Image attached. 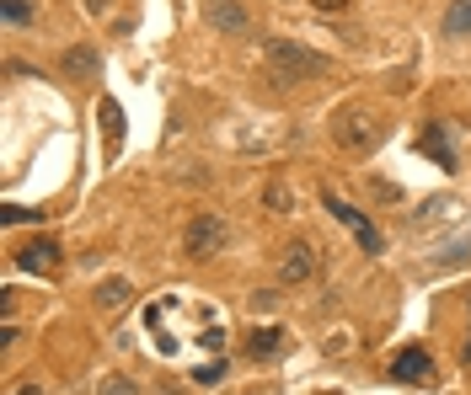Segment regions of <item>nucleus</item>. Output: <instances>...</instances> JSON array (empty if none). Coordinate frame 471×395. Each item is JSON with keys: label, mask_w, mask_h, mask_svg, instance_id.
<instances>
[{"label": "nucleus", "mask_w": 471, "mask_h": 395, "mask_svg": "<svg viewBox=\"0 0 471 395\" xmlns=\"http://www.w3.org/2000/svg\"><path fill=\"white\" fill-rule=\"evenodd\" d=\"M268 70L279 86H306V81H327L333 75V59L306 48V43H289V38H273L268 43Z\"/></svg>", "instance_id": "obj_1"}, {"label": "nucleus", "mask_w": 471, "mask_h": 395, "mask_svg": "<svg viewBox=\"0 0 471 395\" xmlns=\"http://www.w3.org/2000/svg\"><path fill=\"white\" fill-rule=\"evenodd\" d=\"M327 128H333V145H338V150H349V155H369V150L380 145V112H375V107H364V101L338 107Z\"/></svg>", "instance_id": "obj_2"}, {"label": "nucleus", "mask_w": 471, "mask_h": 395, "mask_svg": "<svg viewBox=\"0 0 471 395\" xmlns=\"http://www.w3.org/2000/svg\"><path fill=\"white\" fill-rule=\"evenodd\" d=\"M226 241H231L226 214H193V219H188V230H182V251H188L193 262L220 257V251H226Z\"/></svg>", "instance_id": "obj_3"}, {"label": "nucleus", "mask_w": 471, "mask_h": 395, "mask_svg": "<svg viewBox=\"0 0 471 395\" xmlns=\"http://www.w3.org/2000/svg\"><path fill=\"white\" fill-rule=\"evenodd\" d=\"M322 203H327V214H333V219H338L343 230H353V241H359V246H364L369 257H380V230H375V224H369V219H364V214H359L353 203H343L338 193H327Z\"/></svg>", "instance_id": "obj_4"}, {"label": "nucleus", "mask_w": 471, "mask_h": 395, "mask_svg": "<svg viewBox=\"0 0 471 395\" xmlns=\"http://www.w3.org/2000/svg\"><path fill=\"white\" fill-rule=\"evenodd\" d=\"M204 22L226 38H252V16L241 0H204Z\"/></svg>", "instance_id": "obj_5"}, {"label": "nucleus", "mask_w": 471, "mask_h": 395, "mask_svg": "<svg viewBox=\"0 0 471 395\" xmlns=\"http://www.w3.org/2000/svg\"><path fill=\"white\" fill-rule=\"evenodd\" d=\"M450 134H456L450 123H429V128L418 134V150H423V155H434V161H440L445 171H456V150H450Z\"/></svg>", "instance_id": "obj_6"}, {"label": "nucleus", "mask_w": 471, "mask_h": 395, "mask_svg": "<svg viewBox=\"0 0 471 395\" xmlns=\"http://www.w3.org/2000/svg\"><path fill=\"white\" fill-rule=\"evenodd\" d=\"M429 374H434V358L423 347H407L391 358V380H429Z\"/></svg>", "instance_id": "obj_7"}, {"label": "nucleus", "mask_w": 471, "mask_h": 395, "mask_svg": "<svg viewBox=\"0 0 471 395\" xmlns=\"http://www.w3.org/2000/svg\"><path fill=\"white\" fill-rule=\"evenodd\" d=\"M22 268L27 273H54L59 268V246L54 241H27L22 246Z\"/></svg>", "instance_id": "obj_8"}, {"label": "nucleus", "mask_w": 471, "mask_h": 395, "mask_svg": "<svg viewBox=\"0 0 471 395\" xmlns=\"http://www.w3.org/2000/svg\"><path fill=\"white\" fill-rule=\"evenodd\" d=\"M311 268H316V262H311V246H289L284 262H279V278H284V284H306Z\"/></svg>", "instance_id": "obj_9"}, {"label": "nucleus", "mask_w": 471, "mask_h": 395, "mask_svg": "<svg viewBox=\"0 0 471 395\" xmlns=\"http://www.w3.org/2000/svg\"><path fill=\"white\" fill-rule=\"evenodd\" d=\"M445 38H471V0L445 5Z\"/></svg>", "instance_id": "obj_10"}, {"label": "nucleus", "mask_w": 471, "mask_h": 395, "mask_svg": "<svg viewBox=\"0 0 471 395\" xmlns=\"http://www.w3.org/2000/svg\"><path fill=\"white\" fill-rule=\"evenodd\" d=\"M129 299H134L129 278H102V284H97V304H102V310H118V304H129Z\"/></svg>", "instance_id": "obj_11"}, {"label": "nucleus", "mask_w": 471, "mask_h": 395, "mask_svg": "<svg viewBox=\"0 0 471 395\" xmlns=\"http://www.w3.org/2000/svg\"><path fill=\"white\" fill-rule=\"evenodd\" d=\"M252 353H257V358H273V353H284V331H279V326H262V331H252Z\"/></svg>", "instance_id": "obj_12"}, {"label": "nucleus", "mask_w": 471, "mask_h": 395, "mask_svg": "<svg viewBox=\"0 0 471 395\" xmlns=\"http://www.w3.org/2000/svg\"><path fill=\"white\" fill-rule=\"evenodd\" d=\"M65 75H76V81H81V75H97V54H92V48H70V54H65Z\"/></svg>", "instance_id": "obj_13"}, {"label": "nucleus", "mask_w": 471, "mask_h": 395, "mask_svg": "<svg viewBox=\"0 0 471 395\" xmlns=\"http://www.w3.org/2000/svg\"><path fill=\"white\" fill-rule=\"evenodd\" d=\"M97 118H102V128H108V139L118 145V134H123V107H118L113 97H102L97 101Z\"/></svg>", "instance_id": "obj_14"}, {"label": "nucleus", "mask_w": 471, "mask_h": 395, "mask_svg": "<svg viewBox=\"0 0 471 395\" xmlns=\"http://www.w3.org/2000/svg\"><path fill=\"white\" fill-rule=\"evenodd\" d=\"M262 203H268V208H273V214H284V208H295V193H289V188H284V182H273V188H268V193H262Z\"/></svg>", "instance_id": "obj_15"}, {"label": "nucleus", "mask_w": 471, "mask_h": 395, "mask_svg": "<svg viewBox=\"0 0 471 395\" xmlns=\"http://www.w3.org/2000/svg\"><path fill=\"white\" fill-rule=\"evenodd\" d=\"M32 16H38V11H32V0H5V22H11V27H27Z\"/></svg>", "instance_id": "obj_16"}, {"label": "nucleus", "mask_w": 471, "mask_h": 395, "mask_svg": "<svg viewBox=\"0 0 471 395\" xmlns=\"http://www.w3.org/2000/svg\"><path fill=\"white\" fill-rule=\"evenodd\" d=\"M102 395H139V385H134L129 374H108V380H102Z\"/></svg>", "instance_id": "obj_17"}, {"label": "nucleus", "mask_w": 471, "mask_h": 395, "mask_svg": "<svg viewBox=\"0 0 471 395\" xmlns=\"http://www.w3.org/2000/svg\"><path fill=\"white\" fill-rule=\"evenodd\" d=\"M220 374H226V364H209V369H199V374H193V385H215Z\"/></svg>", "instance_id": "obj_18"}, {"label": "nucleus", "mask_w": 471, "mask_h": 395, "mask_svg": "<svg viewBox=\"0 0 471 395\" xmlns=\"http://www.w3.org/2000/svg\"><path fill=\"white\" fill-rule=\"evenodd\" d=\"M311 5H316V11H327V16H333V11H349V0H311Z\"/></svg>", "instance_id": "obj_19"}, {"label": "nucleus", "mask_w": 471, "mask_h": 395, "mask_svg": "<svg viewBox=\"0 0 471 395\" xmlns=\"http://www.w3.org/2000/svg\"><path fill=\"white\" fill-rule=\"evenodd\" d=\"M86 11H92V16H108V11H113V0H86Z\"/></svg>", "instance_id": "obj_20"}, {"label": "nucleus", "mask_w": 471, "mask_h": 395, "mask_svg": "<svg viewBox=\"0 0 471 395\" xmlns=\"http://www.w3.org/2000/svg\"><path fill=\"white\" fill-rule=\"evenodd\" d=\"M16 395H43V391H38V385H22V391H16Z\"/></svg>", "instance_id": "obj_21"}, {"label": "nucleus", "mask_w": 471, "mask_h": 395, "mask_svg": "<svg viewBox=\"0 0 471 395\" xmlns=\"http://www.w3.org/2000/svg\"><path fill=\"white\" fill-rule=\"evenodd\" d=\"M467 364H471V342H467Z\"/></svg>", "instance_id": "obj_22"}]
</instances>
